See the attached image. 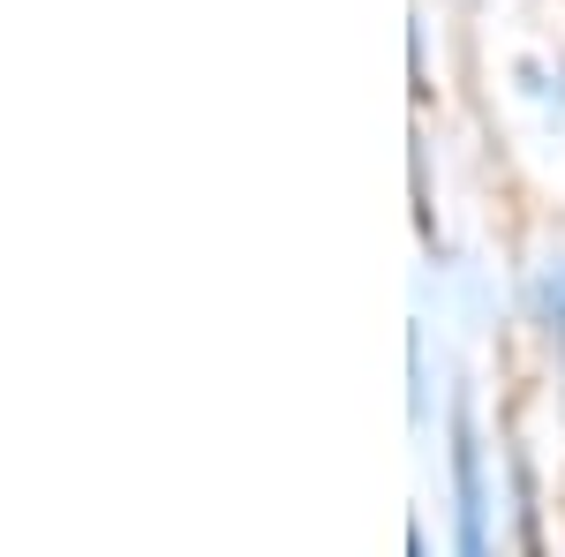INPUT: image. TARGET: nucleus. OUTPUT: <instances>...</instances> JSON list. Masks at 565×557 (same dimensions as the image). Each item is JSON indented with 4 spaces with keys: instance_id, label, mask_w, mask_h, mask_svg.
<instances>
[{
    "instance_id": "nucleus-1",
    "label": "nucleus",
    "mask_w": 565,
    "mask_h": 557,
    "mask_svg": "<svg viewBox=\"0 0 565 557\" xmlns=\"http://www.w3.org/2000/svg\"><path fill=\"white\" fill-rule=\"evenodd\" d=\"M452 557H490V482H482L476 407H452Z\"/></svg>"
},
{
    "instance_id": "nucleus-2",
    "label": "nucleus",
    "mask_w": 565,
    "mask_h": 557,
    "mask_svg": "<svg viewBox=\"0 0 565 557\" xmlns=\"http://www.w3.org/2000/svg\"><path fill=\"white\" fill-rule=\"evenodd\" d=\"M407 557H430V543H423V527H407Z\"/></svg>"
}]
</instances>
